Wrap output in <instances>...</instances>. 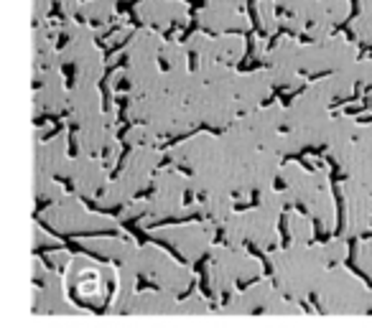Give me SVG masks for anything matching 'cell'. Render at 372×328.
Returning <instances> with one entry per match:
<instances>
[{"instance_id": "6da1fadb", "label": "cell", "mask_w": 372, "mask_h": 328, "mask_svg": "<svg viewBox=\"0 0 372 328\" xmlns=\"http://www.w3.org/2000/svg\"><path fill=\"white\" fill-rule=\"evenodd\" d=\"M66 293L79 308L102 310L115 298V272L107 267L77 262L66 275Z\"/></svg>"}]
</instances>
